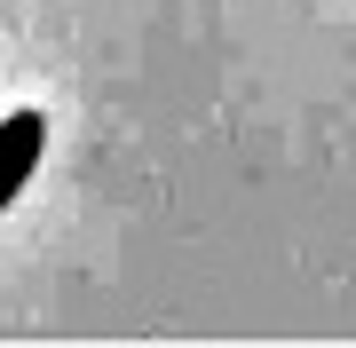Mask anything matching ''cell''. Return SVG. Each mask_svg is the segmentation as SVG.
<instances>
[{
    "mask_svg": "<svg viewBox=\"0 0 356 348\" xmlns=\"http://www.w3.org/2000/svg\"><path fill=\"white\" fill-rule=\"evenodd\" d=\"M40 151H48V119H40V111H8V119H0V214H8L16 190L32 182Z\"/></svg>",
    "mask_w": 356,
    "mask_h": 348,
    "instance_id": "cell-1",
    "label": "cell"
}]
</instances>
